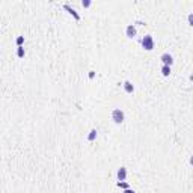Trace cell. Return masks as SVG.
Masks as SVG:
<instances>
[{"mask_svg":"<svg viewBox=\"0 0 193 193\" xmlns=\"http://www.w3.org/2000/svg\"><path fill=\"white\" fill-rule=\"evenodd\" d=\"M142 47L145 48L147 52H151V50H154V39H152V36L151 35H145L143 38H142Z\"/></svg>","mask_w":193,"mask_h":193,"instance_id":"obj_1","label":"cell"},{"mask_svg":"<svg viewBox=\"0 0 193 193\" xmlns=\"http://www.w3.org/2000/svg\"><path fill=\"white\" fill-rule=\"evenodd\" d=\"M112 119H113L115 124H122L124 119H125V115H124V112L121 109H115L112 112Z\"/></svg>","mask_w":193,"mask_h":193,"instance_id":"obj_2","label":"cell"},{"mask_svg":"<svg viewBox=\"0 0 193 193\" xmlns=\"http://www.w3.org/2000/svg\"><path fill=\"white\" fill-rule=\"evenodd\" d=\"M160 60H161L163 65H166V66H171V65L174 63V57H172V55H169V53H163L161 57H160Z\"/></svg>","mask_w":193,"mask_h":193,"instance_id":"obj_3","label":"cell"},{"mask_svg":"<svg viewBox=\"0 0 193 193\" xmlns=\"http://www.w3.org/2000/svg\"><path fill=\"white\" fill-rule=\"evenodd\" d=\"M116 177H118V181H125V178H127V167H124V166L119 167Z\"/></svg>","mask_w":193,"mask_h":193,"instance_id":"obj_4","label":"cell"},{"mask_svg":"<svg viewBox=\"0 0 193 193\" xmlns=\"http://www.w3.org/2000/svg\"><path fill=\"white\" fill-rule=\"evenodd\" d=\"M136 27H134V24H128L127 26V29H125V35L128 36V38H134L136 36Z\"/></svg>","mask_w":193,"mask_h":193,"instance_id":"obj_5","label":"cell"},{"mask_svg":"<svg viewBox=\"0 0 193 193\" xmlns=\"http://www.w3.org/2000/svg\"><path fill=\"white\" fill-rule=\"evenodd\" d=\"M122 86H124V91H125L127 94H133V92H134V85H133L131 82L127 80V82H124Z\"/></svg>","mask_w":193,"mask_h":193,"instance_id":"obj_6","label":"cell"},{"mask_svg":"<svg viewBox=\"0 0 193 193\" xmlns=\"http://www.w3.org/2000/svg\"><path fill=\"white\" fill-rule=\"evenodd\" d=\"M63 8H65V9H66V11H68V12H69V14H71L72 17H74L76 20H80V15L77 14V11H76V9H72V8H71L69 5H63Z\"/></svg>","mask_w":193,"mask_h":193,"instance_id":"obj_7","label":"cell"},{"mask_svg":"<svg viewBox=\"0 0 193 193\" xmlns=\"http://www.w3.org/2000/svg\"><path fill=\"white\" fill-rule=\"evenodd\" d=\"M96 139V128H92L91 131H89V134H88V140L89 142H94Z\"/></svg>","mask_w":193,"mask_h":193,"instance_id":"obj_8","label":"cell"},{"mask_svg":"<svg viewBox=\"0 0 193 193\" xmlns=\"http://www.w3.org/2000/svg\"><path fill=\"white\" fill-rule=\"evenodd\" d=\"M161 74H163L164 77H167L169 74H171V66H166V65H163V66H161Z\"/></svg>","mask_w":193,"mask_h":193,"instance_id":"obj_9","label":"cell"},{"mask_svg":"<svg viewBox=\"0 0 193 193\" xmlns=\"http://www.w3.org/2000/svg\"><path fill=\"white\" fill-rule=\"evenodd\" d=\"M17 56H18V57H24V48H23V47H18V48H17Z\"/></svg>","mask_w":193,"mask_h":193,"instance_id":"obj_10","label":"cell"},{"mask_svg":"<svg viewBox=\"0 0 193 193\" xmlns=\"http://www.w3.org/2000/svg\"><path fill=\"white\" fill-rule=\"evenodd\" d=\"M118 187H121V189H130V186L127 184V183H124V181H118Z\"/></svg>","mask_w":193,"mask_h":193,"instance_id":"obj_11","label":"cell"},{"mask_svg":"<svg viewBox=\"0 0 193 193\" xmlns=\"http://www.w3.org/2000/svg\"><path fill=\"white\" fill-rule=\"evenodd\" d=\"M91 3H92L91 0H83V2H82V6H83V8H89Z\"/></svg>","mask_w":193,"mask_h":193,"instance_id":"obj_12","label":"cell"},{"mask_svg":"<svg viewBox=\"0 0 193 193\" xmlns=\"http://www.w3.org/2000/svg\"><path fill=\"white\" fill-rule=\"evenodd\" d=\"M187 20H189V24H190V26H193V12H192V14H189Z\"/></svg>","mask_w":193,"mask_h":193,"instance_id":"obj_13","label":"cell"},{"mask_svg":"<svg viewBox=\"0 0 193 193\" xmlns=\"http://www.w3.org/2000/svg\"><path fill=\"white\" fill-rule=\"evenodd\" d=\"M23 42H24V38H23V36H18V38H17V44H18V47H21Z\"/></svg>","mask_w":193,"mask_h":193,"instance_id":"obj_14","label":"cell"},{"mask_svg":"<svg viewBox=\"0 0 193 193\" xmlns=\"http://www.w3.org/2000/svg\"><path fill=\"white\" fill-rule=\"evenodd\" d=\"M95 77V71H89V79H94Z\"/></svg>","mask_w":193,"mask_h":193,"instance_id":"obj_15","label":"cell"},{"mask_svg":"<svg viewBox=\"0 0 193 193\" xmlns=\"http://www.w3.org/2000/svg\"><path fill=\"white\" fill-rule=\"evenodd\" d=\"M124 193H136V192H134V190H131V189H125V190H124Z\"/></svg>","mask_w":193,"mask_h":193,"instance_id":"obj_16","label":"cell"},{"mask_svg":"<svg viewBox=\"0 0 193 193\" xmlns=\"http://www.w3.org/2000/svg\"><path fill=\"white\" fill-rule=\"evenodd\" d=\"M190 164L193 166V157H190Z\"/></svg>","mask_w":193,"mask_h":193,"instance_id":"obj_17","label":"cell"}]
</instances>
